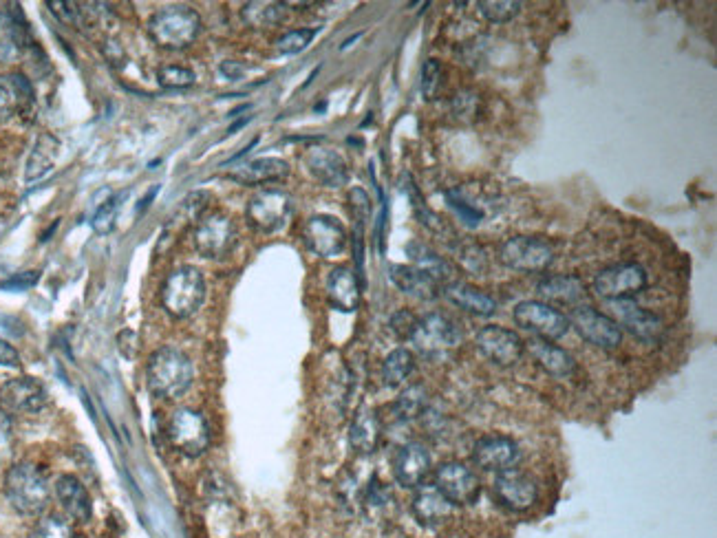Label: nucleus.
<instances>
[{
  "label": "nucleus",
  "instance_id": "f257e3e1",
  "mask_svg": "<svg viewBox=\"0 0 717 538\" xmlns=\"http://www.w3.org/2000/svg\"><path fill=\"white\" fill-rule=\"evenodd\" d=\"M192 378H195V369H192L190 358L175 347L159 349L148 360V389L162 400H177L184 395L190 389Z\"/></svg>",
  "mask_w": 717,
  "mask_h": 538
},
{
  "label": "nucleus",
  "instance_id": "f03ea898",
  "mask_svg": "<svg viewBox=\"0 0 717 538\" xmlns=\"http://www.w3.org/2000/svg\"><path fill=\"white\" fill-rule=\"evenodd\" d=\"M5 497L12 508L25 516H38L45 512L51 499L49 481L38 466L34 464H16L5 475Z\"/></svg>",
  "mask_w": 717,
  "mask_h": 538
},
{
  "label": "nucleus",
  "instance_id": "7ed1b4c3",
  "mask_svg": "<svg viewBox=\"0 0 717 538\" xmlns=\"http://www.w3.org/2000/svg\"><path fill=\"white\" fill-rule=\"evenodd\" d=\"M148 34L162 49H186L201 34V18L188 5H170L148 20Z\"/></svg>",
  "mask_w": 717,
  "mask_h": 538
},
{
  "label": "nucleus",
  "instance_id": "20e7f679",
  "mask_svg": "<svg viewBox=\"0 0 717 538\" xmlns=\"http://www.w3.org/2000/svg\"><path fill=\"white\" fill-rule=\"evenodd\" d=\"M206 300V278L197 267H177L162 287V305L173 318H190Z\"/></svg>",
  "mask_w": 717,
  "mask_h": 538
},
{
  "label": "nucleus",
  "instance_id": "39448f33",
  "mask_svg": "<svg viewBox=\"0 0 717 538\" xmlns=\"http://www.w3.org/2000/svg\"><path fill=\"white\" fill-rule=\"evenodd\" d=\"M409 340L426 358H440V355L457 349L464 336L453 318L433 311V314H426L415 320Z\"/></svg>",
  "mask_w": 717,
  "mask_h": 538
},
{
  "label": "nucleus",
  "instance_id": "423d86ee",
  "mask_svg": "<svg viewBox=\"0 0 717 538\" xmlns=\"http://www.w3.org/2000/svg\"><path fill=\"white\" fill-rule=\"evenodd\" d=\"M168 441L184 457H201L210 448L212 433L208 419L195 408H179L168 419Z\"/></svg>",
  "mask_w": 717,
  "mask_h": 538
},
{
  "label": "nucleus",
  "instance_id": "0eeeda50",
  "mask_svg": "<svg viewBox=\"0 0 717 538\" xmlns=\"http://www.w3.org/2000/svg\"><path fill=\"white\" fill-rule=\"evenodd\" d=\"M294 214V201L283 190L267 188L254 195L245 210L250 228L261 234H276L287 228Z\"/></svg>",
  "mask_w": 717,
  "mask_h": 538
},
{
  "label": "nucleus",
  "instance_id": "6e6552de",
  "mask_svg": "<svg viewBox=\"0 0 717 538\" xmlns=\"http://www.w3.org/2000/svg\"><path fill=\"white\" fill-rule=\"evenodd\" d=\"M517 327L523 331H530L534 338L539 340H561L567 331H570V320L559 309H554L541 300H523L512 311Z\"/></svg>",
  "mask_w": 717,
  "mask_h": 538
},
{
  "label": "nucleus",
  "instance_id": "1a4fd4ad",
  "mask_svg": "<svg viewBox=\"0 0 717 538\" xmlns=\"http://www.w3.org/2000/svg\"><path fill=\"white\" fill-rule=\"evenodd\" d=\"M499 261L512 272L539 274L554 263V250L550 243L532 236H515L508 239L499 250Z\"/></svg>",
  "mask_w": 717,
  "mask_h": 538
},
{
  "label": "nucleus",
  "instance_id": "9d476101",
  "mask_svg": "<svg viewBox=\"0 0 717 538\" xmlns=\"http://www.w3.org/2000/svg\"><path fill=\"white\" fill-rule=\"evenodd\" d=\"M649 283V276L645 269L636 263H618L612 267H605L594 278V294L598 298L607 300H631L640 292H645Z\"/></svg>",
  "mask_w": 717,
  "mask_h": 538
},
{
  "label": "nucleus",
  "instance_id": "9b49d317",
  "mask_svg": "<svg viewBox=\"0 0 717 538\" xmlns=\"http://www.w3.org/2000/svg\"><path fill=\"white\" fill-rule=\"evenodd\" d=\"M237 245V225L228 214L214 212L203 217L195 230V247L203 258H226Z\"/></svg>",
  "mask_w": 717,
  "mask_h": 538
},
{
  "label": "nucleus",
  "instance_id": "f8f14e48",
  "mask_svg": "<svg viewBox=\"0 0 717 538\" xmlns=\"http://www.w3.org/2000/svg\"><path fill=\"white\" fill-rule=\"evenodd\" d=\"M570 327L579 331V336L598 349H616L623 342V331L607 314H601L587 305H576L570 316Z\"/></svg>",
  "mask_w": 717,
  "mask_h": 538
},
{
  "label": "nucleus",
  "instance_id": "ddd939ff",
  "mask_svg": "<svg viewBox=\"0 0 717 538\" xmlns=\"http://www.w3.org/2000/svg\"><path fill=\"white\" fill-rule=\"evenodd\" d=\"M433 486L451 501L455 508L459 505H473L479 499L481 483L477 475L468 466L459 461H446L435 470Z\"/></svg>",
  "mask_w": 717,
  "mask_h": 538
},
{
  "label": "nucleus",
  "instance_id": "4468645a",
  "mask_svg": "<svg viewBox=\"0 0 717 538\" xmlns=\"http://www.w3.org/2000/svg\"><path fill=\"white\" fill-rule=\"evenodd\" d=\"M303 241L309 252L320 258H334L345 252L347 247V230L342 223L327 214H316L309 217L303 225Z\"/></svg>",
  "mask_w": 717,
  "mask_h": 538
},
{
  "label": "nucleus",
  "instance_id": "2eb2a0df",
  "mask_svg": "<svg viewBox=\"0 0 717 538\" xmlns=\"http://www.w3.org/2000/svg\"><path fill=\"white\" fill-rule=\"evenodd\" d=\"M475 344L497 367H512V364H517L523 358V353H526V342L519 338V333L497 325H488L481 329L477 333Z\"/></svg>",
  "mask_w": 717,
  "mask_h": 538
},
{
  "label": "nucleus",
  "instance_id": "dca6fc26",
  "mask_svg": "<svg viewBox=\"0 0 717 538\" xmlns=\"http://www.w3.org/2000/svg\"><path fill=\"white\" fill-rule=\"evenodd\" d=\"M609 318H612L618 327H625L631 336L640 340L656 342L665 333V322L656 314H651L645 307H640L634 300H612L607 303Z\"/></svg>",
  "mask_w": 717,
  "mask_h": 538
},
{
  "label": "nucleus",
  "instance_id": "f3484780",
  "mask_svg": "<svg viewBox=\"0 0 717 538\" xmlns=\"http://www.w3.org/2000/svg\"><path fill=\"white\" fill-rule=\"evenodd\" d=\"M492 494L506 510L526 512L539 501V486L537 481L512 468L499 472L495 483H492Z\"/></svg>",
  "mask_w": 717,
  "mask_h": 538
},
{
  "label": "nucleus",
  "instance_id": "a211bd4d",
  "mask_svg": "<svg viewBox=\"0 0 717 538\" xmlns=\"http://www.w3.org/2000/svg\"><path fill=\"white\" fill-rule=\"evenodd\" d=\"M49 393L36 378H14L0 386V406L7 413L31 415L47 406Z\"/></svg>",
  "mask_w": 717,
  "mask_h": 538
},
{
  "label": "nucleus",
  "instance_id": "6ab92c4d",
  "mask_svg": "<svg viewBox=\"0 0 717 538\" xmlns=\"http://www.w3.org/2000/svg\"><path fill=\"white\" fill-rule=\"evenodd\" d=\"M521 459V450L517 441L506 435H486L481 437L473 448V461L486 472H506L512 470Z\"/></svg>",
  "mask_w": 717,
  "mask_h": 538
},
{
  "label": "nucleus",
  "instance_id": "aec40b11",
  "mask_svg": "<svg viewBox=\"0 0 717 538\" xmlns=\"http://www.w3.org/2000/svg\"><path fill=\"white\" fill-rule=\"evenodd\" d=\"M431 453L420 441H409L404 444L393 459V475L402 488H420L431 472Z\"/></svg>",
  "mask_w": 717,
  "mask_h": 538
},
{
  "label": "nucleus",
  "instance_id": "412c9836",
  "mask_svg": "<svg viewBox=\"0 0 717 538\" xmlns=\"http://www.w3.org/2000/svg\"><path fill=\"white\" fill-rule=\"evenodd\" d=\"M305 168L325 188H340L349 181V166L345 157L331 148L307 150Z\"/></svg>",
  "mask_w": 717,
  "mask_h": 538
},
{
  "label": "nucleus",
  "instance_id": "4be33fe9",
  "mask_svg": "<svg viewBox=\"0 0 717 538\" xmlns=\"http://www.w3.org/2000/svg\"><path fill=\"white\" fill-rule=\"evenodd\" d=\"M389 278L393 285L404 292L406 296H413L417 300H435L442 296V283L435 281L431 274L424 269L413 265H391Z\"/></svg>",
  "mask_w": 717,
  "mask_h": 538
},
{
  "label": "nucleus",
  "instance_id": "5701e85b",
  "mask_svg": "<svg viewBox=\"0 0 717 538\" xmlns=\"http://www.w3.org/2000/svg\"><path fill=\"white\" fill-rule=\"evenodd\" d=\"M327 298L331 307H336L338 311H345V314L356 311L362 298V285L358 274L349 267L331 269L327 278Z\"/></svg>",
  "mask_w": 717,
  "mask_h": 538
},
{
  "label": "nucleus",
  "instance_id": "b1692460",
  "mask_svg": "<svg viewBox=\"0 0 717 538\" xmlns=\"http://www.w3.org/2000/svg\"><path fill=\"white\" fill-rule=\"evenodd\" d=\"M34 104V89L25 75H0V124L12 120L16 113H25Z\"/></svg>",
  "mask_w": 717,
  "mask_h": 538
},
{
  "label": "nucleus",
  "instance_id": "393cba45",
  "mask_svg": "<svg viewBox=\"0 0 717 538\" xmlns=\"http://www.w3.org/2000/svg\"><path fill=\"white\" fill-rule=\"evenodd\" d=\"M56 497L62 505V510L71 516L73 521L87 523L93 516V501L89 490L84 483L73 475H62L56 481Z\"/></svg>",
  "mask_w": 717,
  "mask_h": 538
},
{
  "label": "nucleus",
  "instance_id": "a878e982",
  "mask_svg": "<svg viewBox=\"0 0 717 538\" xmlns=\"http://www.w3.org/2000/svg\"><path fill=\"white\" fill-rule=\"evenodd\" d=\"M442 294L448 303L459 307L462 311H468V314H473V316L488 318L497 311L495 298L486 294L484 289H477L468 283H459V281L446 283L442 287Z\"/></svg>",
  "mask_w": 717,
  "mask_h": 538
},
{
  "label": "nucleus",
  "instance_id": "bb28decb",
  "mask_svg": "<svg viewBox=\"0 0 717 538\" xmlns=\"http://www.w3.org/2000/svg\"><path fill=\"white\" fill-rule=\"evenodd\" d=\"M411 508H413L415 519L422 525L435 527V525L444 523L446 519H451L455 505L448 501L435 486H424L422 483L420 488H415V497H413Z\"/></svg>",
  "mask_w": 717,
  "mask_h": 538
},
{
  "label": "nucleus",
  "instance_id": "cd10ccee",
  "mask_svg": "<svg viewBox=\"0 0 717 538\" xmlns=\"http://www.w3.org/2000/svg\"><path fill=\"white\" fill-rule=\"evenodd\" d=\"M290 177V164L276 157H261L248 161V164L239 166L230 172V179L239 181L243 186H261V184H276Z\"/></svg>",
  "mask_w": 717,
  "mask_h": 538
},
{
  "label": "nucleus",
  "instance_id": "c85d7f7f",
  "mask_svg": "<svg viewBox=\"0 0 717 538\" xmlns=\"http://www.w3.org/2000/svg\"><path fill=\"white\" fill-rule=\"evenodd\" d=\"M382 424L378 413L369 406H362L349 428V444L358 455H373L380 446Z\"/></svg>",
  "mask_w": 717,
  "mask_h": 538
},
{
  "label": "nucleus",
  "instance_id": "c756f323",
  "mask_svg": "<svg viewBox=\"0 0 717 538\" xmlns=\"http://www.w3.org/2000/svg\"><path fill=\"white\" fill-rule=\"evenodd\" d=\"M526 349L530 351L534 362H537L545 373L554 375V378H570V375H574L576 371V360L572 355L548 340L532 338L526 344Z\"/></svg>",
  "mask_w": 717,
  "mask_h": 538
},
{
  "label": "nucleus",
  "instance_id": "7c9ffc66",
  "mask_svg": "<svg viewBox=\"0 0 717 538\" xmlns=\"http://www.w3.org/2000/svg\"><path fill=\"white\" fill-rule=\"evenodd\" d=\"M537 294L543 298L541 303L576 307L585 296V285L576 276H548L537 285Z\"/></svg>",
  "mask_w": 717,
  "mask_h": 538
},
{
  "label": "nucleus",
  "instance_id": "2f4dec72",
  "mask_svg": "<svg viewBox=\"0 0 717 538\" xmlns=\"http://www.w3.org/2000/svg\"><path fill=\"white\" fill-rule=\"evenodd\" d=\"M58 155H60L58 137L51 133H42L36 139V144H34V148H31V153L27 157V164H25L27 184H34V181L42 179L47 172H51V168L56 166Z\"/></svg>",
  "mask_w": 717,
  "mask_h": 538
},
{
  "label": "nucleus",
  "instance_id": "473e14b6",
  "mask_svg": "<svg viewBox=\"0 0 717 538\" xmlns=\"http://www.w3.org/2000/svg\"><path fill=\"white\" fill-rule=\"evenodd\" d=\"M27 34L18 16L0 12V64H14L25 56Z\"/></svg>",
  "mask_w": 717,
  "mask_h": 538
},
{
  "label": "nucleus",
  "instance_id": "72a5a7b5",
  "mask_svg": "<svg viewBox=\"0 0 717 538\" xmlns=\"http://www.w3.org/2000/svg\"><path fill=\"white\" fill-rule=\"evenodd\" d=\"M406 254H409V258L413 261V267L424 269V272L431 274L435 281H440L442 287L453 281V267L448 265L446 258L437 254L433 247H428L420 241H411L406 245Z\"/></svg>",
  "mask_w": 717,
  "mask_h": 538
},
{
  "label": "nucleus",
  "instance_id": "f704fd0d",
  "mask_svg": "<svg viewBox=\"0 0 717 538\" xmlns=\"http://www.w3.org/2000/svg\"><path fill=\"white\" fill-rule=\"evenodd\" d=\"M245 23L254 29H267L281 25L287 16V5L283 3H248L241 9Z\"/></svg>",
  "mask_w": 717,
  "mask_h": 538
},
{
  "label": "nucleus",
  "instance_id": "c9c22d12",
  "mask_svg": "<svg viewBox=\"0 0 717 538\" xmlns=\"http://www.w3.org/2000/svg\"><path fill=\"white\" fill-rule=\"evenodd\" d=\"M415 369V358L409 349H395L382 362V380L387 386H402L411 378Z\"/></svg>",
  "mask_w": 717,
  "mask_h": 538
},
{
  "label": "nucleus",
  "instance_id": "e433bc0d",
  "mask_svg": "<svg viewBox=\"0 0 717 538\" xmlns=\"http://www.w3.org/2000/svg\"><path fill=\"white\" fill-rule=\"evenodd\" d=\"M426 408H428V391L422 384H413L398 397V402L393 404V413L395 417L402 419V422H409V419L424 415Z\"/></svg>",
  "mask_w": 717,
  "mask_h": 538
},
{
  "label": "nucleus",
  "instance_id": "4c0bfd02",
  "mask_svg": "<svg viewBox=\"0 0 717 538\" xmlns=\"http://www.w3.org/2000/svg\"><path fill=\"white\" fill-rule=\"evenodd\" d=\"M521 7L523 5L519 3V0H481L479 12L488 20V23L504 25V23H510L512 18L519 16Z\"/></svg>",
  "mask_w": 717,
  "mask_h": 538
},
{
  "label": "nucleus",
  "instance_id": "58836bf2",
  "mask_svg": "<svg viewBox=\"0 0 717 538\" xmlns=\"http://www.w3.org/2000/svg\"><path fill=\"white\" fill-rule=\"evenodd\" d=\"M128 192H122V195H111V199H106L104 203H100V208L95 210L93 214V230L98 234H109L115 228L117 221V212L122 208V201L126 199Z\"/></svg>",
  "mask_w": 717,
  "mask_h": 538
},
{
  "label": "nucleus",
  "instance_id": "ea45409f",
  "mask_svg": "<svg viewBox=\"0 0 717 538\" xmlns=\"http://www.w3.org/2000/svg\"><path fill=\"white\" fill-rule=\"evenodd\" d=\"M195 80V71L181 67V64H164V67L157 69V82L164 89H188V86L195 84Z\"/></svg>",
  "mask_w": 717,
  "mask_h": 538
},
{
  "label": "nucleus",
  "instance_id": "a19ab883",
  "mask_svg": "<svg viewBox=\"0 0 717 538\" xmlns=\"http://www.w3.org/2000/svg\"><path fill=\"white\" fill-rule=\"evenodd\" d=\"M318 29H292L287 31L285 36L276 40V51L283 53V56H296V53L305 51L312 40L316 38Z\"/></svg>",
  "mask_w": 717,
  "mask_h": 538
},
{
  "label": "nucleus",
  "instance_id": "79ce46f5",
  "mask_svg": "<svg viewBox=\"0 0 717 538\" xmlns=\"http://www.w3.org/2000/svg\"><path fill=\"white\" fill-rule=\"evenodd\" d=\"M349 210L353 217V228H367V221L371 219V199L362 188H353L349 192Z\"/></svg>",
  "mask_w": 717,
  "mask_h": 538
},
{
  "label": "nucleus",
  "instance_id": "37998d69",
  "mask_svg": "<svg viewBox=\"0 0 717 538\" xmlns=\"http://www.w3.org/2000/svg\"><path fill=\"white\" fill-rule=\"evenodd\" d=\"M442 78H444V69L442 64L437 60H426L422 67V95L424 100H435L437 93L442 89Z\"/></svg>",
  "mask_w": 717,
  "mask_h": 538
},
{
  "label": "nucleus",
  "instance_id": "c03bdc74",
  "mask_svg": "<svg viewBox=\"0 0 717 538\" xmlns=\"http://www.w3.org/2000/svg\"><path fill=\"white\" fill-rule=\"evenodd\" d=\"M31 538H76V534H73V527L60 519V516H47V519H42L36 525Z\"/></svg>",
  "mask_w": 717,
  "mask_h": 538
},
{
  "label": "nucleus",
  "instance_id": "a18cd8bd",
  "mask_svg": "<svg viewBox=\"0 0 717 538\" xmlns=\"http://www.w3.org/2000/svg\"><path fill=\"white\" fill-rule=\"evenodd\" d=\"M446 201H448V206H451L457 212L459 221H464L468 228H477V225L484 221V214H481L477 208H470L464 199H459L455 195V192L448 190L446 192Z\"/></svg>",
  "mask_w": 717,
  "mask_h": 538
},
{
  "label": "nucleus",
  "instance_id": "49530a36",
  "mask_svg": "<svg viewBox=\"0 0 717 538\" xmlns=\"http://www.w3.org/2000/svg\"><path fill=\"white\" fill-rule=\"evenodd\" d=\"M459 261H462V265L473 274H484L488 269V258H486L484 250L477 245L462 247V250H459Z\"/></svg>",
  "mask_w": 717,
  "mask_h": 538
},
{
  "label": "nucleus",
  "instance_id": "de8ad7c7",
  "mask_svg": "<svg viewBox=\"0 0 717 538\" xmlns=\"http://www.w3.org/2000/svg\"><path fill=\"white\" fill-rule=\"evenodd\" d=\"M415 320H417V316H413L411 311H398V314L391 318V329L395 331V336L398 338L409 340L411 331L415 327Z\"/></svg>",
  "mask_w": 717,
  "mask_h": 538
},
{
  "label": "nucleus",
  "instance_id": "09e8293b",
  "mask_svg": "<svg viewBox=\"0 0 717 538\" xmlns=\"http://www.w3.org/2000/svg\"><path fill=\"white\" fill-rule=\"evenodd\" d=\"M0 367H7V369H18L20 367L18 349L14 347V344H9L3 338H0Z\"/></svg>",
  "mask_w": 717,
  "mask_h": 538
},
{
  "label": "nucleus",
  "instance_id": "8fccbe9b",
  "mask_svg": "<svg viewBox=\"0 0 717 538\" xmlns=\"http://www.w3.org/2000/svg\"><path fill=\"white\" fill-rule=\"evenodd\" d=\"M455 111H457V117L459 115H477V95L470 93V91L457 93Z\"/></svg>",
  "mask_w": 717,
  "mask_h": 538
},
{
  "label": "nucleus",
  "instance_id": "3c124183",
  "mask_svg": "<svg viewBox=\"0 0 717 538\" xmlns=\"http://www.w3.org/2000/svg\"><path fill=\"white\" fill-rule=\"evenodd\" d=\"M40 274L38 272H25V274H18L14 278H9L7 283H3L0 287L3 289H27V287H34L38 283Z\"/></svg>",
  "mask_w": 717,
  "mask_h": 538
},
{
  "label": "nucleus",
  "instance_id": "603ef678",
  "mask_svg": "<svg viewBox=\"0 0 717 538\" xmlns=\"http://www.w3.org/2000/svg\"><path fill=\"white\" fill-rule=\"evenodd\" d=\"M223 75H226V78L228 80H239L241 78V75L245 73V67H243V64L241 62H234V60H228V62H223L221 64V69H219Z\"/></svg>",
  "mask_w": 717,
  "mask_h": 538
}]
</instances>
